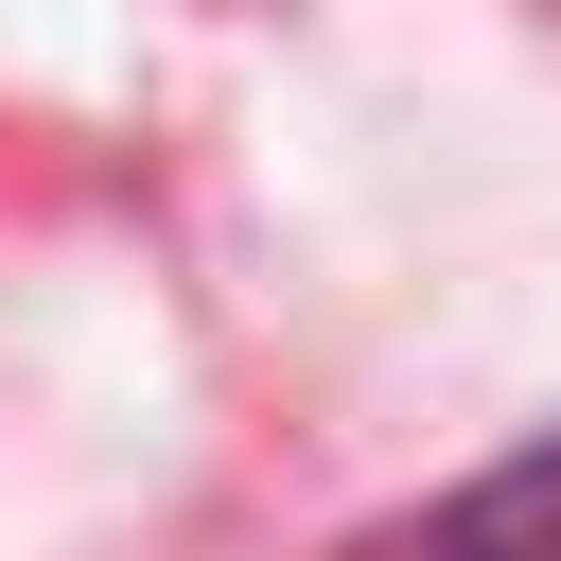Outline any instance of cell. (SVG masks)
I'll return each instance as SVG.
<instances>
[{"label": "cell", "mask_w": 561, "mask_h": 561, "mask_svg": "<svg viewBox=\"0 0 561 561\" xmlns=\"http://www.w3.org/2000/svg\"><path fill=\"white\" fill-rule=\"evenodd\" d=\"M368 561H561V438L491 456L473 491H438V508H421V526H386Z\"/></svg>", "instance_id": "cell-1"}]
</instances>
